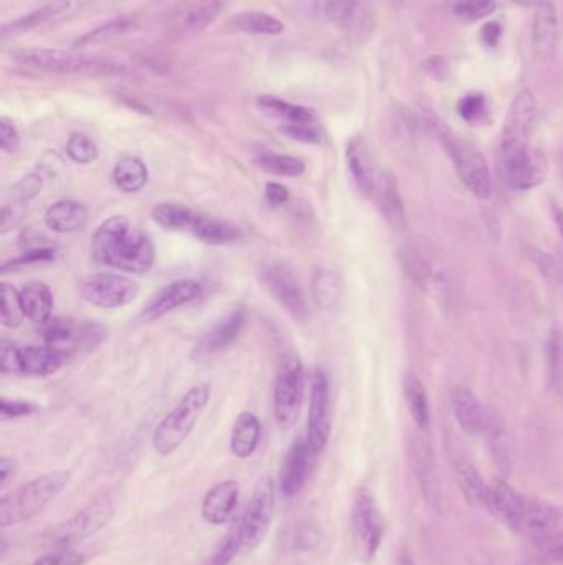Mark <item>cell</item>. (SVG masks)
<instances>
[{"instance_id": "cell-1", "label": "cell", "mask_w": 563, "mask_h": 565, "mask_svg": "<svg viewBox=\"0 0 563 565\" xmlns=\"http://www.w3.org/2000/svg\"><path fill=\"white\" fill-rule=\"evenodd\" d=\"M486 511L512 533L531 541H545L557 531L562 511L549 501L518 493L511 484H491Z\"/></svg>"}, {"instance_id": "cell-2", "label": "cell", "mask_w": 563, "mask_h": 565, "mask_svg": "<svg viewBox=\"0 0 563 565\" xmlns=\"http://www.w3.org/2000/svg\"><path fill=\"white\" fill-rule=\"evenodd\" d=\"M91 247L93 257L99 265L126 274H145L155 260L151 238L142 232L131 231V224L122 215L108 218L96 228Z\"/></svg>"}, {"instance_id": "cell-3", "label": "cell", "mask_w": 563, "mask_h": 565, "mask_svg": "<svg viewBox=\"0 0 563 565\" xmlns=\"http://www.w3.org/2000/svg\"><path fill=\"white\" fill-rule=\"evenodd\" d=\"M68 481L69 471H52L6 494L0 501V526H17L32 520L63 493Z\"/></svg>"}, {"instance_id": "cell-4", "label": "cell", "mask_w": 563, "mask_h": 565, "mask_svg": "<svg viewBox=\"0 0 563 565\" xmlns=\"http://www.w3.org/2000/svg\"><path fill=\"white\" fill-rule=\"evenodd\" d=\"M10 58L25 68L50 75H112L121 72V65L108 58L83 55L56 49H17Z\"/></svg>"}, {"instance_id": "cell-5", "label": "cell", "mask_w": 563, "mask_h": 565, "mask_svg": "<svg viewBox=\"0 0 563 565\" xmlns=\"http://www.w3.org/2000/svg\"><path fill=\"white\" fill-rule=\"evenodd\" d=\"M208 401H210V385H194L175 405L174 411L169 412L162 418L161 424L155 427L154 435H152V447H154L155 454L161 457L174 454L194 431Z\"/></svg>"}, {"instance_id": "cell-6", "label": "cell", "mask_w": 563, "mask_h": 565, "mask_svg": "<svg viewBox=\"0 0 563 565\" xmlns=\"http://www.w3.org/2000/svg\"><path fill=\"white\" fill-rule=\"evenodd\" d=\"M432 128L443 148H445L446 154L455 164L465 188L481 201L489 199L492 191L491 172H489L485 156L475 146L466 142L465 139L453 135L452 129L445 122L435 121Z\"/></svg>"}, {"instance_id": "cell-7", "label": "cell", "mask_w": 563, "mask_h": 565, "mask_svg": "<svg viewBox=\"0 0 563 565\" xmlns=\"http://www.w3.org/2000/svg\"><path fill=\"white\" fill-rule=\"evenodd\" d=\"M350 530L357 559L366 565L372 564L382 546L386 523L376 497L367 488H360L354 494Z\"/></svg>"}, {"instance_id": "cell-8", "label": "cell", "mask_w": 563, "mask_h": 565, "mask_svg": "<svg viewBox=\"0 0 563 565\" xmlns=\"http://www.w3.org/2000/svg\"><path fill=\"white\" fill-rule=\"evenodd\" d=\"M538 116V99L531 89H522L512 102L501 135L502 168L532 151L531 136Z\"/></svg>"}, {"instance_id": "cell-9", "label": "cell", "mask_w": 563, "mask_h": 565, "mask_svg": "<svg viewBox=\"0 0 563 565\" xmlns=\"http://www.w3.org/2000/svg\"><path fill=\"white\" fill-rule=\"evenodd\" d=\"M115 503L109 494H101L89 501L85 508L76 511L65 523L50 530L45 541L56 547H68L95 536L115 516Z\"/></svg>"}, {"instance_id": "cell-10", "label": "cell", "mask_w": 563, "mask_h": 565, "mask_svg": "<svg viewBox=\"0 0 563 565\" xmlns=\"http://www.w3.org/2000/svg\"><path fill=\"white\" fill-rule=\"evenodd\" d=\"M277 507V488L270 477L261 478L237 521L243 553L257 550L267 537Z\"/></svg>"}, {"instance_id": "cell-11", "label": "cell", "mask_w": 563, "mask_h": 565, "mask_svg": "<svg viewBox=\"0 0 563 565\" xmlns=\"http://www.w3.org/2000/svg\"><path fill=\"white\" fill-rule=\"evenodd\" d=\"M304 401V369L296 355L281 359L274 382L273 414L277 425L283 430L294 427L301 415Z\"/></svg>"}, {"instance_id": "cell-12", "label": "cell", "mask_w": 563, "mask_h": 565, "mask_svg": "<svg viewBox=\"0 0 563 565\" xmlns=\"http://www.w3.org/2000/svg\"><path fill=\"white\" fill-rule=\"evenodd\" d=\"M260 278L268 292L280 302L288 315L293 316L297 322L310 321L311 309L306 292L296 275L286 265L280 262L264 264L260 270Z\"/></svg>"}, {"instance_id": "cell-13", "label": "cell", "mask_w": 563, "mask_h": 565, "mask_svg": "<svg viewBox=\"0 0 563 565\" xmlns=\"http://www.w3.org/2000/svg\"><path fill=\"white\" fill-rule=\"evenodd\" d=\"M407 454H409L410 470L419 483L426 507L440 513L443 494L435 450L422 435H412Z\"/></svg>"}, {"instance_id": "cell-14", "label": "cell", "mask_w": 563, "mask_h": 565, "mask_svg": "<svg viewBox=\"0 0 563 565\" xmlns=\"http://www.w3.org/2000/svg\"><path fill=\"white\" fill-rule=\"evenodd\" d=\"M79 295L91 306L116 309L128 306L139 295V285L122 275L93 274L78 285Z\"/></svg>"}, {"instance_id": "cell-15", "label": "cell", "mask_w": 563, "mask_h": 565, "mask_svg": "<svg viewBox=\"0 0 563 565\" xmlns=\"http://www.w3.org/2000/svg\"><path fill=\"white\" fill-rule=\"evenodd\" d=\"M329 381L326 372L316 369L311 379L306 440L314 457L323 454L331 437Z\"/></svg>"}, {"instance_id": "cell-16", "label": "cell", "mask_w": 563, "mask_h": 565, "mask_svg": "<svg viewBox=\"0 0 563 565\" xmlns=\"http://www.w3.org/2000/svg\"><path fill=\"white\" fill-rule=\"evenodd\" d=\"M204 295V285L195 280H177L159 289L142 308L141 319L151 322L164 318L174 309L191 305Z\"/></svg>"}, {"instance_id": "cell-17", "label": "cell", "mask_w": 563, "mask_h": 565, "mask_svg": "<svg viewBox=\"0 0 563 565\" xmlns=\"http://www.w3.org/2000/svg\"><path fill=\"white\" fill-rule=\"evenodd\" d=\"M450 405L453 415L463 431L469 435H481L491 425L488 408L485 407L478 395L465 385H455L450 392Z\"/></svg>"}, {"instance_id": "cell-18", "label": "cell", "mask_w": 563, "mask_h": 565, "mask_svg": "<svg viewBox=\"0 0 563 565\" xmlns=\"http://www.w3.org/2000/svg\"><path fill=\"white\" fill-rule=\"evenodd\" d=\"M313 451L306 438H296L288 450L280 475V490L286 498H294L306 487L313 470Z\"/></svg>"}, {"instance_id": "cell-19", "label": "cell", "mask_w": 563, "mask_h": 565, "mask_svg": "<svg viewBox=\"0 0 563 565\" xmlns=\"http://www.w3.org/2000/svg\"><path fill=\"white\" fill-rule=\"evenodd\" d=\"M346 162L350 179L360 194L372 198L379 172L376 169L372 152L364 138L356 136L347 142Z\"/></svg>"}, {"instance_id": "cell-20", "label": "cell", "mask_w": 563, "mask_h": 565, "mask_svg": "<svg viewBox=\"0 0 563 565\" xmlns=\"http://www.w3.org/2000/svg\"><path fill=\"white\" fill-rule=\"evenodd\" d=\"M95 326L89 324H76L73 319L66 318H52L42 324V339L46 345H53V348L62 349V351L68 352L78 345H91L95 344L96 338Z\"/></svg>"}, {"instance_id": "cell-21", "label": "cell", "mask_w": 563, "mask_h": 565, "mask_svg": "<svg viewBox=\"0 0 563 565\" xmlns=\"http://www.w3.org/2000/svg\"><path fill=\"white\" fill-rule=\"evenodd\" d=\"M245 324H247V311L241 308L235 309L201 339L192 355L194 359H205L225 351L240 338Z\"/></svg>"}, {"instance_id": "cell-22", "label": "cell", "mask_w": 563, "mask_h": 565, "mask_svg": "<svg viewBox=\"0 0 563 565\" xmlns=\"http://www.w3.org/2000/svg\"><path fill=\"white\" fill-rule=\"evenodd\" d=\"M559 15L554 0L539 7L532 23V49L542 62H551L557 52Z\"/></svg>"}, {"instance_id": "cell-23", "label": "cell", "mask_w": 563, "mask_h": 565, "mask_svg": "<svg viewBox=\"0 0 563 565\" xmlns=\"http://www.w3.org/2000/svg\"><path fill=\"white\" fill-rule=\"evenodd\" d=\"M240 498V484L235 480L220 481L207 491L202 501V518L212 526H221L230 520Z\"/></svg>"}, {"instance_id": "cell-24", "label": "cell", "mask_w": 563, "mask_h": 565, "mask_svg": "<svg viewBox=\"0 0 563 565\" xmlns=\"http://www.w3.org/2000/svg\"><path fill=\"white\" fill-rule=\"evenodd\" d=\"M505 169L508 184L516 191H531L544 182L549 172L548 159L541 151L532 149L528 156Z\"/></svg>"}, {"instance_id": "cell-25", "label": "cell", "mask_w": 563, "mask_h": 565, "mask_svg": "<svg viewBox=\"0 0 563 565\" xmlns=\"http://www.w3.org/2000/svg\"><path fill=\"white\" fill-rule=\"evenodd\" d=\"M373 198H376L380 214L392 227L400 228L405 225V205H403L402 194H400L399 182L392 172H380Z\"/></svg>"}, {"instance_id": "cell-26", "label": "cell", "mask_w": 563, "mask_h": 565, "mask_svg": "<svg viewBox=\"0 0 563 565\" xmlns=\"http://www.w3.org/2000/svg\"><path fill=\"white\" fill-rule=\"evenodd\" d=\"M69 6H72V0H52V2L43 3V6L30 10L29 13L17 17L12 22H7L2 26V39H15V36L23 35V33L32 32V30L45 25L50 20L62 15L63 12L69 9Z\"/></svg>"}, {"instance_id": "cell-27", "label": "cell", "mask_w": 563, "mask_h": 565, "mask_svg": "<svg viewBox=\"0 0 563 565\" xmlns=\"http://www.w3.org/2000/svg\"><path fill=\"white\" fill-rule=\"evenodd\" d=\"M88 221V209L82 202L63 199L50 205L45 212V224L56 234H72L85 227Z\"/></svg>"}, {"instance_id": "cell-28", "label": "cell", "mask_w": 563, "mask_h": 565, "mask_svg": "<svg viewBox=\"0 0 563 565\" xmlns=\"http://www.w3.org/2000/svg\"><path fill=\"white\" fill-rule=\"evenodd\" d=\"M224 0H197L185 7L175 22V33L181 36L197 35L220 15Z\"/></svg>"}, {"instance_id": "cell-29", "label": "cell", "mask_w": 563, "mask_h": 565, "mask_svg": "<svg viewBox=\"0 0 563 565\" xmlns=\"http://www.w3.org/2000/svg\"><path fill=\"white\" fill-rule=\"evenodd\" d=\"M23 374L35 375V377H46L59 371L68 352L53 345H29L22 348Z\"/></svg>"}, {"instance_id": "cell-30", "label": "cell", "mask_w": 563, "mask_h": 565, "mask_svg": "<svg viewBox=\"0 0 563 565\" xmlns=\"http://www.w3.org/2000/svg\"><path fill=\"white\" fill-rule=\"evenodd\" d=\"M261 438V424L257 415L243 412L235 420L230 437V450L237 458H250L257 451Z\"/></svg>"}, {"instance_id": "cell-31", "label": "cell", "mask_w": 563, "mask_h": 565, "mask_svg": "<svg viewBox=\"0 0 563 565\" xmlns=\"http://www.w3.org/2000/svg\"><path fill=\"white\" fill-rule=\"evenodd\" d=\"M20 299H22L23 311L26 319L35 324H45L52 319L53 295L48 286L42 281H30L20 289Z\"/></svg>"}, {"instance_id": "cell-32", "label": "cell", "mask_w": 563, "mask_h": 565, "mask_svg": "<svg viewBox=\"0 0 563 565\" xmlns=\"http://www.w3.org/2000/svg\"><path fill=\"white\" fill-rule=\"evenodd\" d=\"M257 106L264 115L280 119V121H283V125H303V122L317 121V115L314 109L284 102V99L277 98V96H258Z\"/></svg>"}, {"instance_id": "cell-33", "label": "cell", "mask_w": 563, "mask_h": 565, "mask_svg": "<svg viewBox=\"0 0 563 565\" xmlns=\"http://www.w3.org/2000/svg\"><path fill=\"white\" fill-rule=\"evenodd\" d=\"M192 234L208 245H227L234 244L241 238V232L235 225L220 221L217 217H208V215L198 214Z\"/></svg>"}, {"instance_id": "cell-34", "label": "cell", "mask_w": 563, "mask_h": 565, "mask_svg": "<svg viewBox=\"0 0 563 565\" xmlns=\"http://www.w3.org/2000/svg\"><path fill=\"white\" fill-rule=\"evenodd\" d=\"M359 7L360 0H311L310 12L320 22L349 25Z\"/></svg>"}, {"instance_id": "cell-35", "label": "cell", "mask_w": 563, "mask_h": 565, "mask_svg": "<svg viewBox=\"0 0 563 565\" xmlns=\"http://www.w3.org/2000/svg\"><path fill=\"white\" fill-rule=\"evenodd\" d=\"M313 295L324 311H336L344 298V286L339 275L327 268L314 271Z\"/></svg>"}, {"instance_id": "cell-36", "label": "cell", "mask_w": 563, "mask_h": 565, "mask_svg": "<svg viewBox=\"0 0 563 565\" xmlns=\"http://www.w3.org/2000/svg\"><path fill=\"white\" fill-rule=\"evenodd\" d=\"M230 26L237 32L248 33V35H280L284 32V23L277 17L267 12H241L230 20Z\"/></svg>"}, {"instance_id": "cell-37", "label": "cell", "mask_w": 563, "mask_h": 565, "mask_svg": "<svg viewBox=\"0 0 563 565\" xmlns=\"http://www.w3.org/2000/svg\"><path fill=\"white\" fill-rule=\"evenodd\" d=\"M149 171L138 158H122L112 169V181L119 191L134 194L148 184Z\"/></svg>"}, {"instance_id": "cell-38", "label": "cell", "mask_w": 563, "mask_h": 565, "mask_svg": "<svg viewBox=\"0 0 563 565\" xmlns=\"http://www.w3.org/2000/svg\"><path fill=\"white\" fill-rule=\"evenodd\" d=\"M403 392H405L407 404H409L413 422L419 425V428L426 430L432 415H430V401L425 385L416 375L409 374L403 381Z\"/></svg>"}, {"instance_id": "cell-39", "label": "cell", "mask_w": 563, "mask_h": 565, "mask_svg": "<svg viewBox=\"0 0 563 565\" xmlns=\"http://www.w3.org/2000/svg\"><path fill=\"white\" fill-rule=\"evenodd\" d=\"M458 480L468 503L486 510L489 494H491V484L483 480L481 473L468 461H462L458 463Z\"/></svg>"}, {"instance_id": "cell-40", "label": "cell", "mask_w": 563, "mask_h": 565, "mask_svg": "<svg viewBox=\"0 0 563 565\" xmlns=\"http://www.w3.org/2000/svg\"><path fill=\"white\" fill-rule=\"evenodd\" d=\"M197 217V212L181 204H161L152 211L155 224L167 231L191 232Z\"/></svg>"}, {"instance_id": "cell-41", "label": "cell", "mask_w": 563, "mask_h": 565, "mask_svg": "<svg viewBox=\"0 0 563 565\" xmlns=\"http://www.w3.org/2000/svg\"><path fill=\"white\" fill-rule=\"evenodd\" d=\"M258 166L268 174L278 178H300L306 172V164L294 156L277 154V152L263 151L257 156Z\"/></svg>"}, {"instance_id": "cell-42", "label": "cell", "mask_w": 563, "mask_h": 565, "mask_svg": "<svg viewBox=\"0 0 563 565\" xmlns=\"http://www.w3.org/2000/svg\"><path fill=\"white\" fill-rule=\"evenodd\" d=\"M0 318H2V324L10 329L19 328L26 318L20 291L9 282H2L0 286Z\"/></svg>"}, {"instance_id": "cell-43", "label": "cell", "mask_w": 563, "mask_h": 565, "mask_svg": "<svg viewBox=\"0 0 563 565\" xmlns=\"http://www.w3.org/2000/svg\"><path fill=\"white\" fill-rule=\"evenodd\" d=\"M134 25V20L126 19V17H121V19L111 20V22L102 23L98 29L91 30V32L86 33V35L79 36L76 40V46H89V45H98V43L108 42V40L118 39L122 33L128 32L131 26Z\"/></svg>"}, {"instance_id": "cell-44", "label": "cell", "mask_w": 563, "mask_h": 565, "mask_svg": "<svg viewBox=\"0 0 563 565\" xmlns=\"http://www.w3.org/2000/svg\"><path fill=\"white\" fill-rule=\"evenodd\" d=\"M402 267L410 280L422 289H429L433 282L432 264L416 250H405L402 255Z\"/></svg>"}, {"instance_id": "cell-45", "label": "cell", "mask_w": 563, "mask_h": 565, "mask_svg": "<svg viewBox=\"0 0 563 565\" xmlns=\"http://www.w3.org/2000/svg\"><path fill=\"white\" fill-rule=\"evenodd\" d=\"M458 113L469 125H483L489 118L488 98L483 93H468L459 99Z\"/></svg>"}, {"instance_id": "cell-46", "label": "cell", "mask_w": 563, "mask_h": 565, "mask_svg": "<svg viewBox=\"0 0 563 565\" xmlns=\"http://www.w3.org/2000/svg\"><path fill=\"white\" fill-rule=\"evenodd\" d=\"M496 9V0H452L453 13L465 22H478L492 15Z\"/></svg>"}, {"instance_id": "cell-47", "label": "cell", "mask_w": 563, "mask_h": 565, "mask_svg": "<svg viewBox=\"0 0 563 565\" xmlns=\"http://www.w3.org/2000/svg\"><path fill=\"white\" fill-rule=\"evenodd\" d=\"M66 154L69 156L76 164H91L98 159V146L89 139L88 136L82 132H73L66 142Z\"/></svg>"}, {"instance_id": "cell-48", "label": "cell", "mask_w": 563, "mask_h": 565, "mask_svg": "<svg viewBox=\"0 0 563 565\" xmlns=\"http://www.w3.org/2000/svg\"><path fill=\"white\" fill-rule=\"evenodd\" d=\"M43 182H45V179L42 178V174H36V172L20 179V181L13 185L12 191H10V201H12L10 204H12L13 207L29 204L30 201L39 198L43 189Z\"/></svg>"}, {"instance_id": "cell-49", "label": "cell", "mask_w": 563, "mask_h": 565, "mask_svg": "<svg viewBox=\"0 0 563 565\" xmlns=\"http://www.w3.org/2000/svg\"><path fill=\"white\" fill-rule=\"evenodd\" d=\"M238 553H243V550H241L240 531H238V524L235 523L230 533L218 544L208 565H228L238 556Z\"/></svg>"}, {"instance_id": "cell-50", "label": "cell", "mask_w": 563, "mask_h": 565, "mask_svg": "<svg viewBox=\"0 0 563 565\" xmlns=\"http://www.w3.org/2000/svg\"><path fill=\"white\" fill-rule=\"evenodd\" d=\"M281 132L288 138L297 142H306V145H320L323 142V129L316 122H303V125H283Z\"/></svg>"}, {"instance_id": "cell-51", "label": "cell", "mask_w": 563, "mask_h": 565, "mask_svg": "<svg viewBox=\"0 0 563 565\" xmlns=\"http://www.w3.org/2000/svg\"><path fill=\"white\" fill-rule=\"evenodd\" d=\"M0 365L3 374H23L22 349L13 342L2 341L0 345Z\"/></svg>"}, {"instance_id": "cell-52", "label": "cell", "mask_w": 563, "mask_h": 565, "mask_svg": "<svg viewBox=\"0 0 563 565\" xmlns=\"http://www.w3.org/2000/svg\"><path fill=\"white\" fill-rule=\"evenodd\" d=\"M86 563L85 556L72 546L58 547L53 553L39 557L32 565H83Z\"/></svg>"}, {"instance_id": "cell-53", "label": "cell", "mask_w": 563, "mask_h": 565, "mask_svg": "<svg viewBox=\"0 0 563 565\" xmlns=\"http://www.w3.org/2000/svg\"><path fill=\"white\" fill-rule=\"evenodd\" d=\"M562 359V332L559 326H554L548 341V367L552 381L559 377Z\"/></svg>"}, {"instance_id": "cell-54", "label": "cell", "mask_w": 563, "mask_h": 565, "mask_svg": "<svg viewBox=\"0 0 563 565\" xmlns=\"http://www.w3.org/2000/svg\"><path fill=\"white\" fill-rule=\"evenodd\" d=\"M56 250L55 247H42V248H30V250H25V254L22 257L15 258V260L9 262V264L3 265L2 270L7 271L10 267H23V265L30 264H42V262H52L55 260Z\"/></svg>"}, {"instance_id": "cell-55", "label": "cell", "mask_w": 563, "mask_h": 565, "mask_svg": "<svg viewBox=\"0 0 563 565\" xmlns=\"http://www.w3.org/2000/svg\"><path fill=\"white\" fill-rule=\"evenodd\" d=\"M33 412H35V407L29 404V402L9 401V398H2V402H0V415H2V420L29 417Z\"/></svg>"}, {"instance_id": "cell-56", "label": "cell", "mask_w": 563, "mask_h": 565, "mask_svg": "<svg viewBox=\"0 0 563 565\" xmlns=\"http://www.w3.org/2000/svg\"><path fill=\"white\" fill-rule=\"evenodd\" d=\"M20 146L17 126L9 118L0 119V148L6 152H15Z\"/></svg>"}, {"instance_id": "cell-57", "label": "cell", "mask_w": 563, "mask_h": 565, "mask_svg": "<svg viewBox=\"0 0 563 565\" xmlns=\"http://www.w3.org/2000/svg\"><path fill=\"white\" fill-rule=\"evenodd\" d=\"M288 199H290V191L283 184L268 182L267 188H264V204L268 207H281V205L286 204Z\"/></svg>"}, {"instance_id": "cell-58", "label": "cell", "mask_w": 563, "mask_h": 565, "mask_svg": "<svg viewBox=\"0 0 563 565\" xmlns=\"http://www.w3.org/2000/svg\"><path fill=\"white\" fill-rule=\"evenodd\" d=\"M423 68H425L426 75L435 79H445L450 73L448 63L442 56H433V58L426 60L423 63Z\"/></svg>"}, {"instance_id": "cell-59", "label": "cell", "mask_w": 563, "mask_h": 565, "mask_svg": "<svg viewBox=\"0 0 563 565\" xmlns=\"http://www.w3.org/2000/svg\"><path fill=\"white\" fill-rule=\"evenodd\" d=\"M501 36L502 26L499 25L498 22L486 23V25L481 29V40L486 43V45L491 46V49L492 46L498 45Z\"/></svg>"}, {"instance_id": "cell-60", "label": "cell", "mask_w": 563, "mask_h": 565, "mask_svg": "<svg viewBox=\"0 0 563 565\" xmlns=\"http://www.w3.org/2000/svg\"><path fill=\"white\" fill-rule=\"evenodd\" d=\"M15 461H13L12 458L3 457L2 460H0V487H6L10 478H13V475H15Z\"/></svg>"}, {"instance_id": "cell-61", "label": "cell", "mask_w": 563, "mask_h": 565, "mask_svg": "<svg viewBox=\"0 0 563 565\" xmlns=\"http://www.w3.org/2000/svg\"><path fill=\"white\" fill-rule=\"evenodd\" d=\"M544 556L548 557L552 563L563 564V541L561 543L551 544L548 550L544 551Z\"/></svg>"}, {"instance_id": "cell-62", "label": "cell", "mask_w": 563, "mask_h": 565, "mask_svg": "<svg viewBox=\"0 0 563 565\" xmlns=\"http://www.w3.org/2000/svg\"><path fill=\"white\" fill-rule=\"evenodd\" d=\"M552 217H554L559 234H561L563 238V209L557 207V205H552Z\"/></svg>"}, {"instance_id": "cell-63", "label": "cell", "mask_w": 563, "mask_h": 565, "mask_svg": "<svg viewBox=\"0 0 563 565\" xmlns=\"http://www.w3.org/2000/svg\"><path fill=\"white\" fill-rule=\"evenodd\" d=\"M396 565H416V563L409 550H402L400 551L399 556H397Z\"/></svg>"}, {"instance_id": "cell-64", "label": "cell", "mask_w": 563, "mask_h": 565, "mask_svg": "<svg viewBox=\"0 0 563 565\" xmlns=\"http://www.w3.org/2000/svg\"><path fill=\"white\" fill-rule=\"evenodd\" d=\"M512 2L518 3V6L521 7H528V9L538 10L539 7L544 6V3L549 2V0H512Z\"/></svg>"}]
</instances>
